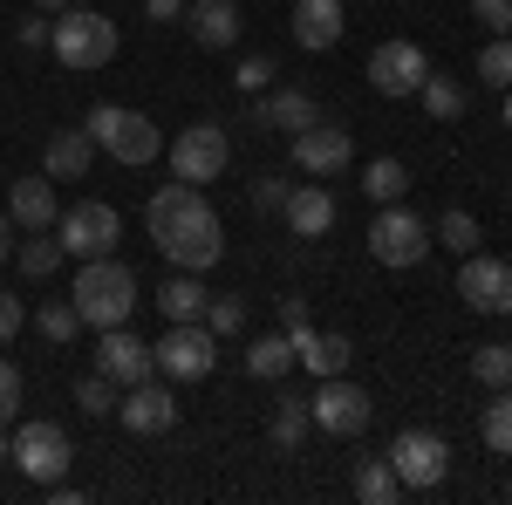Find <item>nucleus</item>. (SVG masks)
I'll list each match as a JSON object with an SVG mask.
<instances>
[{
  "instance_id": "f257e3e1",
  "label": "nucleus",
  "mask_w": 512,
  "mask_h": 505,
  "mask_svg": "<svg viewBox=\"0 0 512 505\" xmlns=\"http://www.w3.org/2000/svg\"><path fill=\"white\" fill-rule=\"evenodd\" d=\"M144 226H151V246H158L171 267L185 273H205L219 253H226V233H219V212L205 205V192L198 185H164V192H151V205H144Z\"/></svg>"
},
{
  "instance_id": "f03ea898",
  "label": "nucleus",
  "mask_w": 512,
  "mask_h": 505,
  "mask_svg": "<svg viewBox=\"0 0 512 505\" xmlns=\"http://www.w3.org/2000/svg\"><path fill=\"white\" fill-rule=\"evenodd\" d=\"M69 301H76L82 328H123V321H130V308H137V273L123 267L117 253L82 260L76 287H69Z\"/></svg>"
},
{
  "instance_id": "7ed1b4c3",
  "label": "nucleus",
  "mask_w": 512,
  "mask_h": 505,
  "mask_svg": "<svg viewBox=\"0 0 512 505\" xmlns=\"http://www.w3.org/2000/svg\"><path fill=\"white\" fill-rule=\"evenodd\" d=\"M55 62L62 69H76V76H89V69H110V55L123 48L117 21L110 14H96V7H62V21H55Z\"/></svg>"
},
{
  "instance_id": "20e7f679",
  "label": "nucleus",
  "mask_w": 512,
  "mask_h": 505,
  "mask_svg": "<svg viewBox=\"0 0 512 505\" xmlns=\"http://www.w3.org/2000/svg\"><path fill=\"white\" fill-rule=\"evenodd\" d=\"M82 130L96 137V151H110L117 164H151V157L164 151V130L144 110H123V103H96L89 117H82Z\"/></svg>"
},
{
  "instance_id": "39448f33",
  "label": "nucleus",
  "mask_w": 512,
  "mask_h": 505,
  "mask_svg": "<svg viewBox=\"0 0 512 505\" xmlns=\"http://www.w3.org/2000/svg\"><path fill=\"white\" fill-rule=\"evenodd\" d=\"M369 253L383 260V267H417L424 253H431V226L417 219V212H403V198L396 205H376V219H369Z\"/></svg>"
},
{
  "instance_id": "423d86ee",
  "label": "nucleus",
  "mask_w": 512,
  "mask_h": 505,
  "mask_svg": "<svg viewBox=\"0 0 512 505\" xmlns=\"http://www.w3.org/2000/svg\"><path fill=\"white\" fill-rule=\"evenodd\" d=\"M151 355H158V369L171 376V383H205L212 362H219V335H212L205 321H171Z\"/></svg>"
},
{
  "instance_id": "0eeeda50",
  "label": "nucleus",
  "mask_w": 512,
  "mask_h": 505,
  "mask_svg": "<svg viewBox=\"0 0 512 505\" xmlns=\"http://www.w3.org/2000/svg\"><path fill=\"white\" fill-rule=\"evenodd\" d=\"M226 157H233L226 123H192V130L171 137V178H185V185H212V178L226 171Z\"/></svg>"
},
{
  "instance_id": "6e6552de",
  "label": "nucleus",
  "mask_w": 512,
  "mask_h": 505,
  "mask_svg": "<svg viewBox=\"0 0 512 505\" xmlns=\"http://www.w3.org/2000/svg\"><path fill=\"white\" fill-rule=\"evenodd\" d=\"M390 465H396V478H403V492H437L444 471H451V444H444L437 430H396Z\"/></svg>"
},
{
  "instance_id": "1a4fd4ad",
  "label": "nucleus",
  "mask_w": 512,
  "mask_h": 505,
  "mask_svg": "<svg viewBox=\"0 0 512 505\" xmlns=\"http://www.w3.org/2000/svg\"><path fill=\"white\" fill-rule=\"evenodd\" d=\"M62 253H76V260H103V253H117L123 239V219L117 205H103V198H82V205H69L62 212Z\"/></svg>"
},
{
  "instance_id": "9d476101",
  "label": "nucleus",
  "mask_w": 512,
  "mask_h": 505,
  "mask_svg": "<svg viewBox=\"0 0 512 505\" xmlns=\"http://www.w3.org/2000/svg\"><path fill=\"white\" fill-rule=\"evenodd\" d=\"M308 417H315L328 437H362L369 417H376V403H369V389H355L349 376H321V389L308 396Z\"/></svg>"
},
{
  "instance_id": "9b49d317",
  "label": "nucleus",
  "mask_w": 512,
  "mask_h": 505,
  "mask_svg": "<svg viewBox=\"0 0 512 505\" xmlns=\"http://www.w3.org/2000/svg\"><path fill=\"white\" fill-rule=\"evenodd\" d=\"M69 458H76V444H69V430H62V424L35 417V424L14 430V465L28 471L35 485H55V478L69 471Z\"/></svg>"
},
{
  "instance_id": "f8f14e48",
  "label": "nucleus",
  "mask_w": 512,
  "mask_h": 505,
  "mask_svg": "<svg viewBox=\"0 0 512 505\" xmlns=\"http://www.w3.org/2000/svg\"><path fill=\"white\" fill-rule=\"evenodd\" d=\"M431 76V55L417 48V41H383L376 55H369V89L376 96H417Z\"/></svg>"
},
{
  "instance_id": "ddd939ff",
  "label": "nucleus",
  "mask_w": 512,
  "mask_h": 505,
  "mask_svg": "<svg viewBox=\"0 0 512 505\" xmlns=\"http://www.w3.org/2000/svg\"><path fill=\"white\" fill-rule=\"evenodd\" d=\"M355 157V137L342 123H308V130H294V164L308 171V178H335V171H349Z\"/></svg>"
},
{
  "instance_id": "4468645a",
  "label": "nucleus",
  "mask_w": 512,
  "mask_h": 505,
  "mask_svg": "<svg viewBox=\"0 0 512 505\" xmlns=\"http://www.w3.org/2000/svg\"><path fill=\"white\" fill-rule=\"evenodd\" d=\"M96 369H103L117 389H130V383H151V376H158V355H151V342H137L130 328H103Z\"/></svg>"
},
{
  "instance_id": "2eb2a0df",
  "label": "nucleus",
  "mask_w": 512,
  "mask_h": 505,
  "mask_svg": "<svg viewBox=\"0 0 512 505\" xmlns=\"http://www.w3.org/2000/svg\"><path fill=\"white\" fill-rule=\"evenodd\" d=\"M458 294H465L472 314H512V267L506 260H485V253H465Z\"/></svg>"
},
{
  "instance_id": "dca6fc26",
  "label": "nucleus",
  "mask_w": 512,
  "mask_h": 505,
  "mask_svg": "<svg viewBox=\"0 0 512 505\" xmlns=\"http://www.w3.org/2000/svg\"><path fill=\"white\" fill-rule=\"evenodd\" d=\"M117 417L123 430H137V437H164V430L178 424V396L151 376V383H130V396L117 403Z\"/></svg>"
},
{
  "instance_id": "f3484780",
  "label": "nucleus",
  "mask_w": 512,
  "mask_h": 505,
  "mask_svg": "<svg viewBox=\"0 0 512 505\" xmlns=\"http://www.w3.org/2000/svg\"><path fill=\"white\" fill-rule=\"evenodd\" d=\"M7 212H14L21 233H55V178H48V171H41V178H14Z\"/></svg>"
},
{
  "instance_id": "a211bd4d",
  "label": "nucleus",
  "mask_w": 512,
  "mask_h": 505,
  "mask_svg": "<svg viewBox=\"0 0 512 505\" xmlns=\"http://www.w3.org/2000/svg\"><path fill=\"white\" fill-rule=\"evenodd\" d=\"M342 0H294V41L308 48V55H321V48H335L342 41Z\"/></svg>"
},
{
  "instance_id": "6ab92c4d",
  "label": "nucleus",
  "mask_w": 512,
  "mask_h": 505,
  "mask_svg": "<svg viewBox=\"0 0 512 505\" xmlns=\"http://www.w3.org/2000/svg\"><path fill=\"white\" fill-rule=\"evenodd\" d=\"M315 117H321V110H315V96H308V89H274V96H260V103H253V123H260V130H287V137H294V130H308Z\"/></svg>"
},
{
  "instance_id": "aec40b11",
  "label": "nucleus",
  "mask_w": 512,
  "mask_h": 505,
  "mask_svg": "<svg viewBox=\"0 0 512 505\" xmlns=\"http://www.w3.org/2000/svg\"><path fill=\"white\" fill-rule=\"evenodd\" d=\"M280 212H287L294 239H321L328 226H335V198H328V185H294Z\"/></svg>"
},
{
  "instance_id": "412c9836",
  "label": "nucleus",
  "mask_w": 512,
  "mask_h": 505,
  "mask_svg": "<svg viewBox=\"0 0 512 505\" xmlns=\"http://www.w3.org/2000/svg\"><path fill=\"white\" fill-rule=\"evenodd\" d=\"M185 28H192L198 48H233L239 41V0H192Z\"/></svg>"
},
{
  "instance_id": "4be33fe9",
  "label": "nucleus",
  "mask_w": 512,
  "mask_h": 505,
  "mask_svg": "<svg viewBox=\"0 0 512 505\" xmlns=\"http://www.w3.org/2000/svg\"><path fill=\"white\" fill-rule=\"evenodd\" d=\"M349 355H355L349 335H321L315 321H308V328L294 335V362H308L315 376H342V369H349Z\"/></svg>"
},
{
  "instance_id": "5701e85b",
  "label": "nucleus",
  "mask_w": 512,
  "mask_h": 505,
  "mask_svg": "<svg viewBox=\"0 0 512 505\" xmlns=\"http://www.w3.org/2000/svg\"><path fill=\"white\" fill-rule=\"evenodd\" d=\"M89 164H96V137L89 130H55L48 137V178L76 185V178H89Z\"/></svg>"
},
{
  "instance_id": "b1692460",
  "label": "nucleus",
  "mask_w": 512,
  "mask_h": 505,
  "mask_svg": "<svg viewBox=\"0 0 512 505\" xmlns=\"http://www.w3.org/2000/svg\"><path fill=\"white\" fill-rule=\"evenodd\" d=\"M205 301H212V294H205V280H198V273H171V280H164V294H158V308H164V321H205Z\"/></svg>"
},
{
  "instance_id": "393cba45",
  "label": "nucleus",
  "mask_w": 512,
  "mask_h": 505,
  "mask_svg": "<svg viewBox=\"0 0 512 505\" xmlns=\"http://www.w3.org/2000/svg\"><path fill=\"white\" fill-rule=\"evenodd\" d=\"M308 430H315V417H308V396H274V424H267L274 451H301V444H308Z\"/></svg>"
},
{
  "instance_id": "a878e982",
  "label": "nucleus",
  "mask_w": 512,
  "mask_h": 505,
  "mask_svg": "<svg viewBox=\"0 0 512 505\" xmlns=\"http://www.w3.org/2000/svg\"><path fill=\"white\" fill-rule=\"evenodd\" d=\"M294 369V335L280 328V335H260L253 349H246V376H260V383H280Z\"/></svg>"
},
{
  "instance_id": "bb28decb",
  "label": "nucleus",
  "mask_w": 512,
  "mask_h": 505,
  "mask_svg": "<svg viewBox=\"0 0 512 505\" xmlns=\"http://www.w3.org/2000/svg\"><path fill=\"white\" fill-rule=\"evenodd\" d=\"M355 499L362 505H396L403 499V478H396L390 458H362V465H355Z\"/></svg>"
},
{
  "instance_id": "cd10ccee",
  "label": "nucleus",
  "mask_w": 512,
  "mask_h": 505,
  "mask_svg": "<svg viewBox=\"0 0 512 505\" xmlns=\"http://www.w3.org/2000/svg\"><path fill=\"white\" fill-rule=\"evenodd\" d=\"M417 96H424L431 123H458V117H465V103H472L458 76H424V89H417Z\"/></svg>"
},
{
  "instance_id": "c85d7f7f",
  "label": "nucleus",
  "mask_w": 512,
  "mask_h": 505,
  "mask_svg": "<svg viewBox=\"0 0 512 505\" xmlns=\"http://www.w3.org/2000/svg\"><path fill=\"white\" fill-rule=\"evenodd\" d=\"M362 192L376 198V205H396V198L410 192V171H403V157H376V164H362Z\"/></svg>"
},
{
  "instance_id": "c756f323",
  "label": "nucleus",
  "mask_w": 512,
  "mask_h": 505,
  "mask_svg": "<svg viewBox=\"0 0 512 505\" xmlns=\"http://www.w3.org/2000/svg\"><path fill=\"white\" fill-rule=\"evenodd\" d=\"M485 444H492V458H512V389H499L492 403H485Z\"/></svg>"
},
{
  "instance_id": "7c9ffc66",
  "label": "nucleus",
  "mask_w": 512,
  "mask_h": 505,
  "mask_svg": "<svg viewBox=\"0 0 512 505\" xmlns=\"http://www.w3.org/2000/svg\"><path fill=\"white\" fill-rule=\"evenodd\" d=\"M14 267L28 273V280H48V273L62 267V239L41 233V239H28V246H14Z\"/></svg>"
},
{
  "instance_id": "2f4dec72",
  "label": "nucleus",
  "mask_w": 512,
  "mask_h": 505,
  "mask_svg": "<svg viewBox=\"0 0 512 505\" xmlns=\"http://www.w3.org/2000/svg\"><path fill=\"white\" fill-rule=\"evenodd\" d=\"M472 376L485 389H512V342H492V349H472Z\"/></svg>"
},
{
  "instance_id": "473e14b6",
  "label": "nucleus",
  "mask_w": 512,
  "mask_h": 505,
  "mask_svg": "<svg viewBox=\"0 0 512 505\" xmlns=\"http://www.w3.org/2000/svg\"><path fill=\"white\" fill-rule=\"evenodd\" d=\"M35 328L62 349V342H76V328H82V314H76V301H41V314H35Z\"/></svg>"
},
{
  "instance_id": "72a5a7b5",
  "label": "nucleus",
  "mask_w": 512,
  "mask_h": 505,
  "mask_svg": "<svg viewBox=\"0 0 512 505\" xmlns=\"http://www.w3.org/2000/svg\"><path fill=\"white\" fill-rule=\"evenodd\" d=\"M431 239H437V246H451V253H478V239H485V233H478L472 212H444Z\"/></svg>"
},
{
  "instance_id": "f704fd0d",
  "label": "nucleus",
  "mask_w": 512,
  "mask_h": 505,
  "mask_svg": "<svg viewBox=\"0 0 512 505\" xmlns=\"http://www.w3.org/2000/svg\"><path fill=\"white\" fill-rule=\"evenodd\" d=\"M478 76L492 82V89H512V35H492L478 48Z\"/></svg>"
},
{
  "instance_id": "c9c22d12",
  "label": "nucleus",
  "mask_w": 512,
  "mask_h": 505,
  "mask_svg": "<svg viewBox=\"0 0 512 505\" xmlns=\"http://www.w3.org/2000/svg\"><path fill=\"white\" fill-rule=\"evenodd\" d=\"M76 410H82V417H110V410H117V383H110L103 369L82 376V383H76Z\"/></svg>"
},
{
  "instance_id": "e433bc0d",
  "label": "nucleus",
  "mask_w": 512,
  "mask_h": 505,
  "mask_svg": "<svg viewBox=\"0 0 512 505\" xmlns=\"http://www.w3.org/2000/svg\"><path fill=\"white\" fill-rule=\"evenodd\" d=\"M205 328H212V335H239V328H246V301H239V294H212V301H205Z\"/></svg>"
},
{
  "instance_id": "4c0bfd02",
  "label": "nucleus",
  "mask_w": 512,
  "mask_h": 505,
  "mask_svg": "<svg viewBox=\"0 0 512 505\" xmlns=\"http://www.w3.org/2000/svg\"><path fill=\"white\" fill-rule=\"evenodd\" d=\"M287 192H294L287 178H274V171H260V178H253V212H280V205H287Z\"/></svg>"
},
{
  "instance_id": "58836bf2",
  "label": "nucleus",
  "mask_w": 512,
  "mask_h": 505,
  "mask_svg": "<svg viewBox=\"0 0 512 505\" xmlns=\"http://www.w3.org/2000/svg\"><path fill=\"white\" fill-rule=\"evenodd\" d=\"M21 417V369L0 355V424H14Z\"/></svg>"
},
{
  "instance_id": "ea45409f",
  "label": "nucleus",
  "mask_w": 512,
  "mask_h": 505,
  "mask_svg": "<svg viewBox=\"0 0 512 505\" xmlns=\"http://www.w3.org/2000/svg\"><path fill=\"white\" fill-rule=\"evenodd\" d=\"M239 89H246V96H260V89H267V82H274V62H267V55H246V62H239Z\"/></svg>"
},
{
  "instance_id": "a19ab883",
  "label": "nucleus",
  "mask_w": 512,
  "mask_h": 505,
  "mask_svg": "<svg viewBox=\"0 0 512 505\" xmlns=\"http://www.w3.org/2000/svg\"><path fill=\"white\" fill-rule=\"evenodd\" d=\"M472 14L492 28V35H512V0H472Z\"/></svg>"
},
{
  "instance_id": "79ce46f5",
  "label": "nucleus",
  "mask_w": 512,
  "mask_h": 505,
  "mask_svg": "<svg viewBox=\"0 0 512 505\" xmlns=\"http://www.w3.org/2000/svg\"><path fill=\"white\" fill-rule=\"evenodd\" d=\"M21 321H28V308H21L14 294H0V349H7V342L21 335Z\"/></svg>"
},
{
  "instance_id": "37998d69",
  "label": "nucleus",
  "mask_w": 512,
  "mask_h": 505,
  "mask_svg": "<svg viewBox=\"0 0 512 505\" xmlns=\"http://www.w3.org/2000/svg\"><path fill=\"white\" fill-rule=\"evenodd\" d=\"M280 328H287V335H301V328H308V301H301V294H287V301H280Z\"/></svg>"
},
{
  "instance_id": "c03bdc74",
  "label": "nucleus",
  "mask_w": 512,
  "mask_h": 505,
  "mask_svg": "<svg viewBox=\"0 0 512 505\" xmlns=\"http://www.w3.org/2000/svg\"><path fill=\"white\" fill-rule=\"evenodd\" d=\"M48 41H55V35H48V21H41V14H35V21H21V48H48Z\"/></svg>"
},
{
  "instance_id": "a18cd8bd",
  "label": "nucleus",
  "mask_w": 512,
  "mask_h": 505,
  "mask_svg": "<svg viewBox=\"0 0 512 505\" xmlns=\"http://www.w3.org/2000/svg\"><path fill=\"white\" fill-rule=\"evenodd\" d=\"M144 7H151V21H178L185 14V0H144Z\"/></svg>"
},
{
  "instance_id": "49530a36",
  "label": "nucleus",
  "mask_w": 512,
  "mask_h": 505,
  "mask_svg": "<svg viewBox=\"0 0 512 505\" xmlns=\"http://www.w3.org/2000/svg\"><path fill=\"white\" fill-rule=\"evenodd\" d=\"M14 253V212H0V260Z\"/></svg>"
},
{
  "instance_id": "de8ad7c7",
  "label": "nucleus",
  "mask_w": 512,
  "mask_h": 505,
  "mask_svg": "<svg viewBox=\"0 0 512 505\" xmlns=\"http://www.w3.org/2000/svg\"><path fill=\"white\" fill-rule=\"evenodd\" d=\"M0 458H14V437H7V424H0Z\"/></svg>"
},
{
  "instance_id": "09e8293b",
  "label": "nucleus",
  "mask_w": 512,
  "mask_h": 505,
  "mask_svg": "<svg viewBox=\"0 0 512 505\" xmlns=\"http://www.w3.org/2000/svg\"><path fill=\"white\" fill-rule=\"evenodd\" d=\"M35 7H55V14H62V7H69V0H35Z\"/></svg>"
},
{
  "instance_id": "8fccbe9b",
  "label": "nucleus",
  "mask_w": 512,
  "mask_h": 505,
  "mask_svg": "<svg viewBox=\"0 0 512 505\" xmlns=\"http://www.w3.org/2000/svg\"><path fill=\"white\" fill-rule=\"evenodd\" d=\"M506 130H512V89H506Z\"/></svg>"
}]
</instances>
